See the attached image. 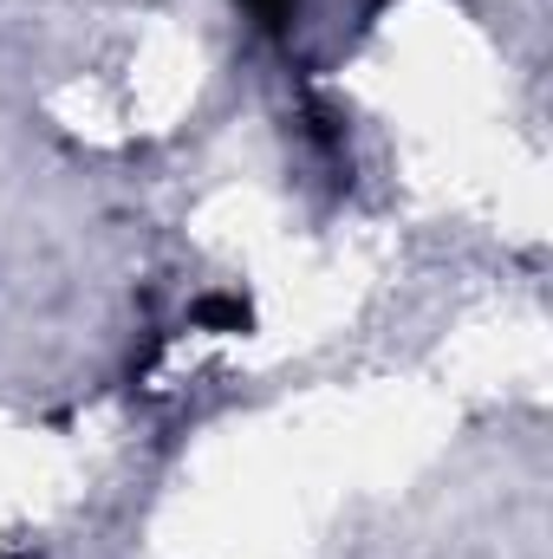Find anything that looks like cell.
I'll return each instance as SVG.
<instances>
[{"label":"cell","mask_w":553,"mask_h":559,"mask_svg":"<svg viewBox=\"0 0 553 559\" xmlns=\"http://www.w3.org/2000/svg\"><path fill=\"white\" fill-rule=\"evenodd\" d=\"M196 319H202V325H235V332H242V325H248V306H242V299H202Z\"/></svg>","instance_id":"1"},{"label":"cell","mask_w":553,"mask_h":559,"mask_svg":"<svg viewBox=\"0 0 553 559\" xmlns=\"http://www.w3.org/2000/svg\"><path fill=\"white\" fill-rule=\"evenodd\" d=\"M242 7H248V13H255L268 33H280V26L293 20V7H299V0H242Z\"/></svg>","instance_id":"2"}]
</instances>
